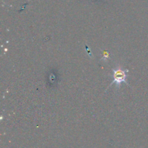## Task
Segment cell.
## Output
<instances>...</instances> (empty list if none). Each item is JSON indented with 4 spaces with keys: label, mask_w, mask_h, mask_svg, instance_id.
Here are the masks:
<instances>
[{
    "label": "cell",
    "mask_w": 148,
    "mask_h": 148,
    "mask_svg": "<svg viewBox=\"0 0 148 148\" xmlns=\"http://www.w3.org/2000/svg\"><path fill=\"white\" fill-rule=\"evenodd\" d=\"M113 72H114V74H113L114 80L110 85V87L113 84H116L118 87H119L122 82L128 84L127 79H127V72H128L127 69H123L121 67H118L113 69Z\"/></svg>",
    "instance_id": "6da1fadb"
}]
</instances>
